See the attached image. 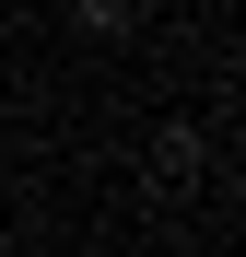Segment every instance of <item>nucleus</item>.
<instances>
[{
	"label": "nucleus",
	"mask_w": 246,
	"mask_h": 257,
	"mask_svg": "<svg viewBox=\"0 0 246 257\" xmlns=\"http://www.w3.org/2000/svg\"><path fill=\"white\" fill-rule=\"evenodd\" d=\"M0 47H12V12H0Z\"/></svg>",
	"instance_id": "nucleus-2"
},
{
	"label": "nucleus",
	"mask_w": 246,
	"mask_h": 257,
	"mask_svg": "<svg viewBox=\"0 0 246 257\" xmlns=\"http://www.w3.org/2000/svg\"><path fill=\"white\" fill-rule=\"evenodd\" d=\"M82 24H94V35H129V24H141V0H82Z\"/></svg>",
	"instance_id": "nucleus-1"
}]
</instances>
